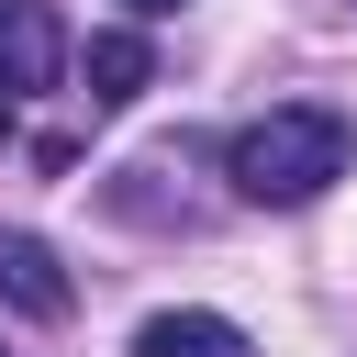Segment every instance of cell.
<instances>
[{"label":"cell","instance_id":"obj_1","mask_svg":"<svg viewBox=\"0 0 357 357\" xmlns=\"http://www.w3.org/2000/svg\"><path fill=\"white\" fill-rule=\"evenodd\" d=\"M223 178L245 201H268V212H301V201H324L346 178V123L324 100H290V112H268V123H245L223 145Z\"/></svg>","mask_w":357,"mask_h":357},{"label":"cell","instance_id":"obj_2","mask_svg":"<svg viewBox=\"0 0 357 357\" xmlns=\"http://www.w3.org/2000/svg\"><path fill=\"white\" fill-rule=\"evenodd\" d=\"M56 67H67V22H56V0H0V100L56 89Z\"/></svg>","mask_w":357,"mask_h":357},{"label":"cell","instance_id":"obj_3","mask_svg":"<svg viewBox=\"0 0 357 357\" xmlns=\"http://www.w3.org/2000/svg\"><path fill=\"white\" fill-rule=\"evenodd\" d=\"M0 301H11V312H33V324H67L78 279L56 268V245H45V234H0Z\"/></svg>","mask_w":357,"mask_h":357},{"label":"cell","instance_id":"obj_4","mask_svg":"<svg viewBox=\"0 0 357 357\" xmlns=\"http://www.w3.org/2000/svg\"><path fill=\"white\" fill-rule=\"evenodd\" d=\"M134 357H257V346H245V324H223V312H156V324L134 335Z\"/></svg>","mask_w":357,"mask_h":357},{"label":"cell","instance_id":"obj_5","mask_svg":"<svg viewBox=\"0 0 357 357\" xmlns=\"http://www.w3.org/2000/svg\"><path fill=\"white\" fill-rule=\"evenodd\" d=\"M145 78H156V45H145V33H89V100H100V112H123Z\"/></svg>","mask_w":357,"mask_h":357},{"label":"cell","instance_id":"obj_6","mask_svg":"<svg viewBox=\"0 0 357 357\" xmlns=\"http://www.w3.org/2000/svg\"><path fill=\"white\" fill-rule=\"evenodd\" d=\"M123 11H134V22H167V11H178V0H123Z\"/></svg>","mask_w":357,"mask_h":357},{"label":"cell","instance_id":"obj_7","mask_svg":"<svg viewBox=\"0 0 357 357\" xmlns=\"http://www.w3.org/2000/svg\"><path fill=\"white\" fill-rule=\"evenodd\" d=\"M0 145H11V100H0Z\"/></svg>","mask_w":357,"mask_h":357},{"label":"cell","instance_id":"obj_8","mask_svg":"<svg viewBox=\"0 0 357 357\" xmlns=\"http://www.w3.org/2000/svg\"><path fill=\"white\" fill-rule=\"evenodd\" d=\"M0 357H11V346H0Z\"/></svg>","mask_w":357,"mask_h":357}]
</instances>
